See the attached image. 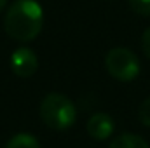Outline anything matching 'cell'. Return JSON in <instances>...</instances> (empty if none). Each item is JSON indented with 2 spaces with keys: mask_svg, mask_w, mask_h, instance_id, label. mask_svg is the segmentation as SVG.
Returning <instances> with one entry per match:
<instances>
[{
  "mask_svg": "<svg viewBox=\"0 0 150 148\" xmlns=\"http://www.w3.org/2000/svg\"><path fill=\"white\" fill-rule=\"evenodd\" d=\"M11 70L21 78H30L38 70V58L30 47H18L11 54Z\"/></svg>",
  "mask_w": 150,
  "mask_h": 148,
  "instance_id": "277c9868",
  "label": "cell"
},
{
  "mask_svg": "<svg viewBox=\"0 0 150 148\" xmlns=\"http://www.w3.org/2000/svg\"><path fill=\"white\" fill-rule=\"evenodd\" d=\"M44 26V9L37 0H16L4 18L5 33L18 42H32Z\"/></svg>",
  "mask_w": 150,
  "mask_h": 148,
  "instance_id": "6da1fadb",
  "label": "cell"
},
{
  "mask_svg": "<svg viewBox=\"0 0 150 148\" xmlns=\"http://www.w3.org/2000/svg\"><path fill=\"white\" fill-rule=\"evenodd\" d=\"M138 118H140V122L143 125L150 127V98H147L140 105V108H138Z\"/></svg>",
  "mask_w": 150,
  "mask_h": 148,
  "instance_id": "9c48e42d",
  "label": "cell"
},
{
  "mask_svg": "<svg viewBox=\"0 0 150 148\" xmlns=\"http://www.w3.org/2000/svg\"><path fill=\"white\" fill-rule=\"evenodd\" d=\"M38 111L42 122L54 131H65L72 127L77 120V108L74 101L61 92H49L44 96Z\"/></svg>",
  "mask_w": 150,
  "mask_h": 148,
  "instance_id": "7a4b0ae2",
  "label": "cell"
},
{
  "mask_svg": "<svg viewBox=\"0 0 150 148\" xmlns=\"http://www.w3.org/2000/svg\"><path fill=\"white\" fill-rule=\"evenodd\" d=\"M110 148H150L149 141L138 134L133 132H124L117 138H113Z\"/></svg>",
  "mask_w": 150,
  "mask_h": 148,
  "instance_id": "8992f818",
  "label": "cell"
},
{
  "mask_svg": "<svg viewBox=\"0 0 150 148\" xmlns=\"http://www.w3.org/2000/svg\"><path fill=\"white\" fill-rule=\"evenodd\" d=\"M86 129H87V134L93 138V140H98V141H103V140H108L113 134V129H115V124H113V118L108 113H94L89 117L87 124H86Z\"/></svg>",
  "mask_w": 150,
  "mask_h": 148,
  "instance_id": "5b68a950",
  "label": "cell"
},
{
  "mask_svg": "<svg viewBox=\"0 0 150 148\" xmlns=\"http://www.w3.org/2000/svg\"><path fill=\"white\" fill-rule=\"evenodd\" d=\"M105 68L115 80L131 82L140 75V59L127 47H113L105 56Z\"/></svg>",
  "mask_w": 150,
  "mask_h": 148,
  "instance_id": "3957f363",
  "label": "cell"
},
{
  "mask_svg": "<svg viewBox=\"0 0 150 148\" xmlns=\"http://www.w3.org/2000/svg\"><path fill=\"white\" fill-rule=\"evenodd\" d=\"M142 47H143L145 56L150 59V28H147L142 35Z\"/></svg>",
  "mask_w": 150,
  "mask_h": 148,
  "instance_id": "30bf717a",
  "label": "cell"
},
{
  "mask_svg": "<svg viewBox=\"0 0 150 148\" xmlns=\"http://www.w3.org/2000/svg\"><path fill=\"white\" fill-rule=\"evenodd\" d=\"M131 9L140 16H150V0H129Z\"/></svg>",
  "mask_w": 150,
  "mask_h": 148,
  "instance_id": "ba28073f",
  "label": "cell"
},
{
  "mask_svg": "<svg viewBox=\"0 0 150 148\" xmlns=\"http://www.w3.org/2000/svg\"><path fill=\"white\" fill-rule=\"evenodd\" d=\"M5 148H40V143L30 132H18L7 141Z\"/></svg>",
  "mask_w": 150,
  "mask_h": 148,
  "instance_id": "52a82bcc",
  "label": "cell"
},
{
  "mask_svg": "<svg viewBox=\"0 0 150 148\" xmlns=\"http://www.w3.org/2000/svg\"><path fill=\"white\" fill-rule=\"evenodd\" d=\"M5 5H7V0H0V12L5 9Z\"/></svg>",
  "mask_w": 150,
  "mask_h": 148,
  "instance_id": "8fae6325",
  "label": "cell"
}]
</instances>
